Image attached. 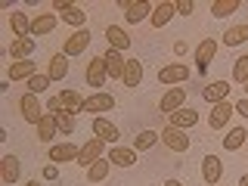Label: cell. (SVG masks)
Here are the masks:
<instances>
[{"label":"cell","mask_w":248,"mask_h":186,"mask_svg":"<svg viewBox=\"0 0 248 186\" xmlns=\"http://www.w3.org/2000/svg\"><path fill=\"white\" fill-rule=\"evenodd\" d=\"M168 124L170 127H180V130H189L192 124H199V108H177V112L168 115Z\"/></svg>","instance_id":"cell-14"},{"label":"cell","mask_w":248,"mask_h":186,"mask_svg":"<svg viewBox=\"0 0 248 186\" xmlns=\"http://www.w3.org/2000/svg\"><path fill=\"white\" fill-rule=\"evenodd\" d=\"M165 186H183V183H180V180H168Z\"/></svg>","instance_id":"cell-44"},{"label":"cell","mask_w":248,"mask_h":186,"mask_svg":"<svg viewBox=\"0 0 248 186\" xmlns=\"http://www.w3.org/2000/svg\"><path fill=\"white\" fill-rule=\"evenodd\" d=\"M59 99H62V106H65V112H72V115L84 112V96H81V93H78L75 87L59 90Z\"/></svg>","instance_id":"cell-26"},{"label":"cell","mask_w":248,"mask_h":186,"mask_svg":"<svg viewBox=\"0 0 248 186\" xmlns=\"http://www.w3.org/2000/svg\"><path fill=\"white\" fill-rule=\"evenodd\" d=\"M177 16V6L170 3V0H161V3H155L152 6V16H149V25L152 28H165L170 19Z\"/></svg>","instance_id":"cell-13"},{"label":"cell","mask_w":248,"mask_h":186,"mask_svg":"<svg viewBox=\"0 0 248 186\" xmlns=\"http://www.w3.org/2000/svg\"><path fill=\"white\" fill-rule=\"evenodd\" d=\"M214 56H217V41H214V37H202L199 46H196V65H199V75L208 72V65H211Z\"/></svg>","instance_id":"cell-6"},{"label":"cell","mask_w":248,"mask_h":186,"mask_svg":"<svg viewBox=\"0 0 248 186\" xmlns=\"http://www.w3.org/2000/svg\"><path fill=\"white\" fill-rule=\"evenodd\" d=\"M189 65L186 62H170V65H161L158 68V84H165V87H174V84H183L189 81Z\"/></svg>","instance_id":"cell-2"},{"label":"cell","mask_w":248,"mask_h":186,"mask_svg":"<svg viewBox=\"0 0 248 186\" xmlns=\"http://www.w3.org/2000/svg\"><path fill=\"white\" fill-rule=\"evenodd\" d=\"M44 177H46V180H56V177H59V168L56 165H44Z\"/></svg>","instance_id":"cell-41"},{"label":"cell","mask_w":248,"mask_h":186,"mask_svg":"<svg viewBox=\"0 0 248 186\" xmlns=\"http://www.w3.org/2000/svg\"><path fill=\"white\" fill-rule=\"evenodd\" d=\"M248 41V25H232L223 31V46H239Z\"/></svg>","instance_id":"cell-30"},{"label":"cell","mask_w":248,"mask_h":186,"mask_svg":"<svg viewBox=\"0 0 248 186\" xmlns=\"http://www.w3.org/2000/svg\"><path fill=\"white\" fill-rule=\"evenodd\" d=\"M232 81H236V84L248 81V56H239L236 62H232Z\"/></svg>","instance_id":"cell-37"},{"label":"cell","mask_w":248,"mask_h":186,"mask_svg":"<svg viewBox=\"0 0 248 186\" xmlns=\"http://www.w3.org/2000/svg\"><path fill=\"white\" fill-rule=\"evenodd\" d=\"M239 6H242L239 0H214V3H211V16L223 19V16H232V13L239 10Z\"/></svg>","instance_id":"cell-34"},{"label":"cell","mask_w":248,"mask_h":186,"mask_svg":"<svg viewBox=\"0 0 248 186\" xmlns=\"http://www.w3.org/2000/svg\"><path fill=\"white\" fill-rule=\"evenodd\" d=\"M68 6H72V3H65V0H53V10H56V13H65Z\"/></svg>","instance_id":"cell-43"},{"label":"cell","mask_w":248,"mask_h":186,"mask_svg":"<svg viewBox=\"0 0 248 186\" xmlns=\"http://www.w3.org/2000/svg\"><path fill=\"white\" fill-rule=\"evenodd\" d=\"M140 81H143V59H127L121 84H124L127 90H134V87H140Z\"/></svg>","instance_id":"cell-20"},{"label":"cell","mask_w":248,"mask_h":186,"mask_svg":"<svg viewBox=\"0 0 248 186\" xmlns=\"http://www.w3.org/2000/svg\"><path fill=\"white\" fill-rule=\"evenodd\" d=\"M62 22H65V25H72V28L78 31V28H84V22H87V13H84L81 6H75V3H72L65 13H62Z\"/></svg>","instance_id":"cell-33"},{"label":"cell","mask_w":248,"mask_h":186,"mask_svg":"<svg viewBox=\"0 0 248 186\" xmlns=\"http://www.w3.org/2000/svg\"><path fill=\"white\" fill-rule=\"evenodd\" d=\"M103 59H106V72H108V78H115V81H121L124 78V65H127V59H124V53H118V50H108L103 53Z\"/></svg>","instance_id":"cell-15"},{"label":"cell","mask_w":248,"mask_h":186,"mask_svg":"<svg viewBox=\"0 0 248 186\" xmlns=\"http://www.w3.org/2000/svg\"><path fill=\"white\" fill-rule=\"evenodd\" d=\"M46 75H50V81H65V75H68V56L65 53H53L50 56V65H46Z\"/></svg>","instance_id":"cell-21"},{"label":"cell","mask_w":248,"mask_h":186,"mask_svg":"<svg viewBox=\"0 0 248 186\" xmlns=\"http://www.w3.org/2000/svg\"><path fill=\"white\" fill-rule=\"evenodd\" d=\"M37 75V62L31 59H22V62H10V68H6V78L10 81H28V78Z\"/></svg>","instance_id":"cell-18"},{"label":"cell","mask_w":248,"mask_h":186,"mask_svg":"<svg viewBox=\"0 0 248 186\" xmlns=\"http://www.w3.org/2000/svg\"><path fill=\"white\" fill-rule=\"evenodd\" d=\"M149 16H152V6L149 3H137V0H134V3L127 6V13H124V19H127L130 25H137V22L149 19Z\"/></svg>","instance_id":"cell-31"},{"label":"cell","mask_w":248,"mask_h":186,"mask_svg":"<svg viewBox=\"0 0 248 186\" xmlns=\"http://www.w3.org/2000/svg\"><path fill=\"white\" fill-rule=\"evenodd\" d=\"M161 143H165L170 152H186V149H189V137H186V130L170 127V124L161 130Z\"/></svg>","instance_id":"cell-9"},{"label":"cell","mask_w":248,"mask_h":186,"mask_svg":"<svg viewBox=\"0 0 248 186\" xmlns=\"http://www.w3.org/2000/svg\"><path fill=\"white\" fill-rule=\"evenodd\" d=\"M59 134V124H56V118H53V115H46V118L37 124V140H41V143H50L53 137Z\"/></svg>","instance_id":"cell-32"},{"label":"cell","mask_w":248,"mask_h":186,"mask_svg":"<svg viewBox=\"0 0 248 186\" xmlns=\"http://www.w3.org/2000/svg\"><path fill=\"white\" fill-rule=\"evenodd\" d=\"M106 146H108V143H103L99 137L87 140V143L81 146V152H78V161H75V165H81V168H90L93 161H99V158L106 155Z\"/></svg>","instance_id":"cell-4"},{"label":"cell","mask_w":248,"mask_h":186,"mask_svg":"<svg viewBox=\"0 0 248 186\" xmlns=\"http://www.w3.org/2000/svg\"><path fill=\"white\" fill-rule=\"evenodd\" d=\"M202 180L208 186H217L223 180V161L217 158V155H205V158H202Z\"/></svg>","instance_id":"cell-8"},{"label":"cell","mask_w":248,"mask_h":186,"mask_svg":"<svg viewBox=\"0 0 248 186\" xmlns=\"http://www.w3.org/2000/svg\"><path fill=\"white\" fill-rule=\"evenodd\" d=\"M106 41H108V46H112V50L124 53V50L130 46V34H127L121 25H108V28H106Z\"/></svg>","instance_id":"cell-22"},{"label":"cell","mask_w":248,"mask_h":186,"mask_svg":"<svg viewBox=\"0 0 248 186\" xmlns=\"http://www.w3.org/2000/svg\"><path fill=\"white\" fill-rule=\"evenodd\" d=\"M10 56L16 62H22V59H31V53H34V37H16V41L10 44Z\"/></svg>","instance_id":"cell-24"},{"label":"cell","mask_w":248,"mask_h":186,"mask_svg":"<svg viewBox=\"0 0 248 186\" xmlns=\"http://www.w3.org/2000/svg\"><path fill=\"white\" fill-rule=\"evenodd\" d=\"M56 118V124H59V134H75V115L72 112H59V115H53Z\"/></svg>","instance_id":"cell-38"},{"label":"cell","mask_w":248,"mask_h":186,"mask_svg":"<svg viewBox=\"0 0 248 186\" xmlns=\"http://www.w3.org/2000/svg\"><path fill=\"white\" fill-rule=\"evenodd\" d=\"M183 99H186V87H168L165 90V96L158 99V112H177V108H183Z\"/></svg>","instance_id":"cell-11"},{"label":"cell","mask_w":248,"mask_h":186,"mask_svg":"<svg viewBox=\"0 0 248 186\" xmlns=\"http://www.w3.org/2000/svg\"><path fill=\"white\" fill-rule=\"evenodd\" d=\"M230 96V84L227 81H223V78H220V81H211V84H205V87H202V99H205V103H223V99H227Z\"/></svg>","instance_id":"cell-17"},{"label":"cell","mask_w":248,"mask_h":186,"mask_svg":"<svg viewBox=\"0 0 248 186\" xmlns=\"http://www.w3.org/2000/svg\"><path fill=\"white\" fill-rule=\"evenodd\" d=\"M46 112H50V115H59V112H65V106H62L59 93H56V96H50V103H46Z\"/></svg>","instance_id":"cell-40"},{"label":"cell","mask_w":248,"mask_h":186,"mask_svg":"<svg viewBox=\"0 0 248 186\" xmlns=\"http://www.w3.org/2000/svg\"><path fill=\"white\" fill-rule=\"evenodd\" d=\"M78 152H81V146H75V143H53L46 158L56 161V165H59V161H72V165H75V161H78Z\"/></svg>","instance_id":"cell-16"},{"label":"cell","mask_w":248,"mask_h":186,"mask_svg":"<svg viewBox=\"0 0 248 186\" xmlns=\"http://www.w3.org/2000/svg\"><path fill=\"white\" fill-rule=\"evenodd\" d=\"M25 87H28V93H44V90H50V75H34V78H28L25 81Z\"/></svg>","instance_id":"cell-36"},{"label":"cell","mask_w":248,"mask_h":186,"mask_svg":"<svg viewBox=\"0 0 248 186\" xmlns=\"http://www.w3.org/2000/svg\"><path fill=\"white\" fill-rule=\"evenodd\" d=\"M93 137H99L103 143H108V146H118V127H115L108 118H103V115H96L93 118Z\"/></svg>","instance_id":"cell-10"},{"label":"cell","mask_w":248,"mask_h":186,"mask_svg":"<svg viewBox=\"0 0 248 186\" xmlns=\"http://www.w3.org/2000/svg\"><path fill=\"white\" fill-rule=\"evenodd\" d=\"M10 28L16 37H31V19L25 13H10Z\"/></svg>","instance_id":"cell-29"},{"label":"cell","mask_w":248,"mask_h":186,"mask_svg":"<svg viewBox=\"0 0 248 186\" xmlns=\"http://www.w3.org/2000/svg\"><path fill=\"white\" fill-rule=\"evenodd\" d=\"M108 168H112V161H108V155H103L99 161H93V165L87 168V180L90 183H103L108 177Z\"/></svg>","instance_id":"cell-28"},{"label":"cell","mask_w":248,"mask_h":186,"mask_svg":"<svg viewBox=\"0 0 248 186\" xmlns=\"http://www.w3.org/2000/svg\"><path fill=\"white\" fill-rule=\"evenodd\" d=\"M25 186H41V183H37V180H28V183H25Z\"/></svg>","instance_id":"cell-46"},{"label":"cell","mask_w":248,"mask_h":186,"mask_svg":"<svg viewBox=\"0 0 248 186\" xmlns=\"http://www.w3.org/2000/svg\"><path fill=\"white\" fill-rule=\"evenodd\" d=\"M177 16H192V10H196V3L192 0H177Z\"/></svg>","instance_id":"cell-39"},{"label":"cell","mask_w":248,"mask_h":186,"mask_svg":"<svg viewBox=\"0 0 248 186\" xmlns=\"http://www.w3.org/2000/svg\"><path fill=\"white\" fill-rule=\"evenodd\" d=\"M158 140H161V134H155V130H140L134 140V149H152Z\"/></svg>","instance_id":"cell-35"},{"label":"cell","mask_w":248,"mask_h":186,"mask_svg":"<svg viewBox=\"0 0 248 186\" xmlns=\"http://www.w3.org/2000/svg\"><path fill=\"white\" fill-rule=\"evenodd\" d=\"M232 115H236V103H230V99H223V103H214L211 112H208V127L223 130V127L230 124Z\"/></svg>","instance_id":"cell-3"},{"label":"cell","mask_w":248,"mask_h":186,"mask_svg":"<svg viewBox=\"0 0 248 186\" xmlns=\"http://www.w3.org/2000/svg\"><path fill=\"white\" fill-rule=\"evenodd\" d=\"M0 177H3V183H6V186L19 183V177H22V165H19V158H16V155H3V161H0Z\"/></svg>","instance_id":"cell-19"},{"label":"cell","mask_w":248,"mask_h":186,"mask_svg":"<svg viewBox=\"0 0 248 186\" xmlns=\"http://www.w3.org/2000/svg\"><path fill=\"white\" fill-rule=\"evenodd\" d=\"M108 161L118 168H134L137 165V149H124V146H112L108 149Z\"/></svg>","instance_id":"cell-23"},{"label":"cell","mask_w":248,"mask_h":186,"mask_svg":"<svg viewBox=\"0 0 248 186\" xmlns=\"http://www.w3.org/2000/svg\"><path fill=\"white\" fill-rule=\"evenodd\" d=\"M242 87H245V90H248V81H245V84H242Z\"/></svg>","instance_id":"cell-47"},{"label":"cell","mask_w":248,"mask_h":186,"mask_svg":"<svg viewBox=\"0 0 248 186\" xmlns=\"http://www.w3.org/2000/svg\"><path fill=\"white\" fill-rule=\"evenodd\" d=\"M236 115H242V118L248 121V99H239L236 103Z\"/></svg>","instance_id":"cell-42"},{"label":"cell","mask_w":248,"mask_h":186,"mask_svg":"<svg viewBox=\"0 0 248 186\" xmlns=\"http://www.w3.org/2000/svg\"><path fill=\"white\" fill-rule=\"evenodd\" d=\"M245 140H248V127H230L227 137H223V149H227V152H239L245 146Z\"/></svg>","instance_id":"cell-27"},{"label":"cell","mask_w":248,"mask_h":186,"mask_svg":"<svg viewBox=\"0 0 248 186\" xmlns=\"http://www.w3.org/2000/svg\"><path fill=\"white\" fill-rule=\"evenodd\" d=\"M112 108H115V96H112V93L99 90V93H93V96L84 99V112H93V118H96L99 112H112Z\"/></svg>","instance_id":"cell-12"},{"label":"cell","mask_w":248,"mask_h":186,"mask_svg":"<svg viewBox=\"0 0 248 186\" xmlns=\"http://www.w3.org/2000/svg\"><path fill=\"white\" fill-rule=\"evenodd\" d=\"M87 46H90V31H87V28H78V31H72V34L65 37V44H62V53L72 59V56H81Z\"/></svg>","instance_id":"cell-5"},{"label":"cell","mask_w":248,"mask_h":186,"mask_svg":"<svg viewBox=\"0 0 248 186\" xmlns=\"http://www.w3.org/2000/svg\"><path fill=\"white\" fill-rule=\"evenodd\" d=\"M87 87H96V93H99V87L108 81V72H106V59L103 56H93L90 62H87Z\"/></svg>","instance_id":"cell-7"},{"label":"cell","mask_w":248,"mask_h":186,"mask_svg":"<svg viewBox=\"0 0 248 186\" xmlns=\"http://www.w3.org/2000/svg\"><path fill=\"white\" fill-rule=\"evenodd\" d=\"M19 108H22V118H25V124H34V127L46 118V115H50V112H46V108L41 106V99H37L34 93H22Z\"/></svg>","instance_id":"cell-1"},{"label":"cell","mask_w":248,"mask_h":186,"mask_svg":"<svg viewBox=\"0 0 248 186\" xmlns=\"http://www.w3.org/2000/svg\"><path fill=\"white\" fill-rule=\"evenodd\" d=\"M56 16L53 13H41V16H34V19H31V34L34 37H44V34H50L53 28H56Z\"/></svg>","instance_id":"cell-25"},{"label":"cell","mask_w":248,"mask_h":186,"mask_svg":"<svg viewBox=\"0 0 248 186\" xmlns=\"http://www.w3.org/2000/svg\"><path fill=\"white\" fill-rule=\"evenodd\" d=\"M239 186H248V174H245V177H242V180H239Z\"/></svg>","instance_id":"cell-45"}]
</instances>
